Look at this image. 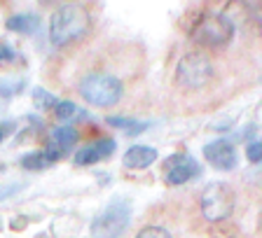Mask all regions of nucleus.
<instances>
[{"label":"nucleus","mask_w":262,"mask_h":238,"mask_svg":"<svg viewBox=\"0 0 262 238\" xmlns=\"http://www.w3.org/2000/svg\"><path fill=\"white\" fill-rule=\"evenodd\" d=\"M89 28H92V16H89L87 7L77 5V3H68V5H61L52 14L49 38H52V44L66 47V44L77 42V40L84 38L89 33Z\"/></svg>","instance_id":"nucleus-1"},{"label":"nucleus","mask_w":262,"mask_h":238,"mask_svg":"<svg viewBox=\"0 0 262 238\" xmlns=\"http://www.w3.org/2000/svg\"><path fill=\"white\" fill-rule=\"evenodd\" d=\"M192 40L204 47H223L234 35V23L227 14L220 12H202L190 26Z\"/></svg>","instance_id":"nucleus-2"},{"label":"nucleus","mask_w":262,"mask_h":238,"mask_svg":"<svg viewBox=\"0 0 262 238\" xmlns=\"http://www.w3.org/2000/svg\"><path fill=\"white\" fill-rule=\"evenodd\" d=\"M80 93L89 105L96 108H110V105L120 103L124 87L115 75H105V73H92L80 82Z\"/></svg>","instance_id":"nucleus-3"},{"label":"nucleus","mask_w":262,"mask_h":238,"mask_svg":"<svg viewBox=\"0 0 262 238\" xmlns=\"http://www.w3.org/2000/svg\"><path fill=\"white\" fill-rule=\"evenodd\" d=\"M199 206H202V215L208 222L213 224L225 222L234 212V192L223 182H213L204 189Z\"/></svg>","instance_id":"nucleus-4"},{"label":"nucleus","mask_w":262,"mask_h":238,"mask_svg":"<svg viewBox=\"0 0 262 238\" xmlns=\"http://www.w3.org/2000/svg\"><path fill=\"white\" fill-rule=\"evenodd\" d=\"M211 75L213 65L208 61V56H204L202 52H187L178 61V68H176V80L185 89H202L211 80Z\"/></svg>","instance_id":"nucleus-5"},{"label":"nucleus","mask_w":262,"mask_h":238,"mask_svg":"<svg viewBox=\"0 0 262 238\" xmlns=\"http://www.w3.org/2000/svg\"><path fill=\"white\" fill-rule=\"evenodd\" d=\"M131 220V208L126 203H110L92 224L94 238H120Z\"/></svg>","instance_id":"nucleus-6"},{"label":"nucleus","mask_w":262,"mask_h":238,"mask_svg":"<svg viewBox=\"0 0 262 238\" xmlns=\"http://www.w3.org/2000/svg\"><path fill=\"white\" fill-rule=\"evenodd\" d=\"M164 168H166L164 180H166V184H171V187H178V184L190 182V180L199 178V173H202V168H199L196 159L190 157V154H185V152H178V154L169 157L166 163H164Z\"/></svg>","instance_id":"nucleus-7"},{"label":"nucleus","mask_w":262,"mask_h":238,"mask_svg":"<svg viewBox=\"0 0 262 238\" xmlns=\"http://www.w3.org/2000/svg\"><path fill=\"white\" fill-rule=\"evenodd\" d=\"M204 157L206 161L211 163L213 168H218V171H232L236 166V150L234 145L225 138L220 140H213L204 147Z\"/></svg>","instance_id":"nucleus-8"},{"label":"nucleus","mask_w":262,"mask_h":238,"mask_svg":"<svg viewBox=\"0 0 262 238\" xmlns=\"http://www.w3.org/2000/svg\"><path fill=\"white\" fill-rule=\"evenodd\" d=\"M117 147V142L113 138H101L96 142H89L87 147L77 150L75 154V166H92V163H98V161H105Z\"/></svg>","instance_id":"nucleus-9"},{"label":"nucleus","mask_w":262,"mask_h":238,"mask_svg":"<svg viewBox=\"0 0 262 238\" xmlns=\"http://www.w3.org/2000/svg\"><path fill=\"white\" fill-rule=\"evenodd\" d=\"M155 159H157V150H155V147L134 145L126 150L122 163H124V168H129V171H143V168H147Z\"/></svg>","instance_id":"nucleus-10"},{"label":"nucleus","mask_w":262,"mask_h":238,"mask_svg":"<svg viewBox=\"0 0 262 238\" xmlns=\"http://www.w3.org/2000/svg\"><path fill=\"white\" fill-rule=\"evenodd\" d=\"M63 154H66V152L54 150V147H47V150L24 154V157H21V166L28 168V171H45V168H49L52 163L59 161V159H63Z\"/></svg>","instance_id":"nucleus-11"},{"label":"nucleus","mask_w":262,"mask_h":238,"mask_svg":"<svg viewBox=\"0 0 262 238\" xmlns=\"http://www.w3.org/2000/svg\"><path fill=\"white\" fill-rule=\"evenodd\" d=\"M75 142H77V131L71 129V126H61V129H54L49 133V147H54V150L66 152Z\"/></svg>","instance_id":"nucleus-12"},{"label":"nucleus","mask_w":262,"mask_h":238,"mask_svg":"<svg viewBox=\"0 0 262 238\" xmlns=\"http://www.w3.org/2000/svg\"><path fill=\"white\" fill-rule=\"evenodd\" d=\"M7 28L14 33H26V35H31V33H35L40 28V19L35 14H16V16H12V19H7Z\"/></svg>","instance_id":"nucleus-13"},{"label":"nucleus","mask_w":262,"mask_h":238,"mask_svg":"<svg viewBox=\"0 0 262 238\" xmlns=\"http://www.w3.org/2000/svg\"><path fill=\"white\" fill-rule=\"evenodd\" d=\"M108 124L115 129H124L129 135H138L147 129V122H136V119L129 117H108Z\"/></svg>","instance_id":"nucleus-14"},{"label":"nucleus","mask_w":262,"mask_h":238,"mask_svg":"<svg viewBox=\"0 0 262 238\" xmlns=\"http://www.w3.org/2000/svg\"><path fill=\"white\" fill-rule=\"evenodd\" d=\"M56 103H59V101L49 91H45V89H35V91H33V105L38 110H54Z\"/></svg>","instance_id":"nucleus-15"},{"label":"nucleus","mask_w":262,"mask_h":238,"mask_svg":"<svg viewBox=\"0 0 262 238\" xmlns=\"http://www.w3.org/2000/svg\"><path fill=\"white\" fill-rule=\"evenodd\" d=\"M77 112H80V110H77L75 103H71V101H59V103L54 105V114L61 122H68V119L77 117Z\"/></svg>","instance_id":"nucleus-16"},{"label":"nucleus","mask_w":262,"mask_h":238,"mask_svg":"<svg viewBox=\"0 0 262 238\" xmlns=\"http://www.w3.org/2000/svg\"><path fill=\"white\" fill-rule=\"evenodd\" d=\"M136 238H171V233L164 227H145L138 231Z\"/></svg>","instance_id":"nucleus-17"},{"label":"nucleus","mask_w":262,"mask_h":238,"mask_svg":"<svg viewBox=\"0 0 262 238\" xmlns=\"http://www.w3.org/2000/svg\"><path fill=\"white\" fill-rule=\"evenodd\" d=\"M246 157H248V161H253V163L260 161V142H251V145L246 147Z\"/></svg>","instance_id":"nucleus-18"},{"label":"nucleus","mask_w":262,"mask_h":238,"mask_svg":"<svg viewBox=\"0 0 262 238\" xmlns=\"http://www.w3.org/2000/svg\"><path fill=\"white\" fill-rule=\"evenodd\" d=\"M14 126H16L14 122H5V124H0V142L5 140L7 135H10L12 131H14Z\"/></svg>","instance_id":"nucleus-19"},{"label":"nucleus","mask_w":262,"mask_h":238,"mask_svg":"<svg viewBox=\"0 0 262 238\" xmlns=\"http://www.w3.org/2000/svg\"><path fill=\"white\" fill-rule=\"evenodd\" d=\"M0 61H14V52L7 44H0Z\"/></svg>","instance_id":"nucleus-20"},{"label":"nucleus","mask_w":262,"mask_h":238,"mask_svg":"<svg viewBox=\"0 0 262 238\" xmlns=\"http://www.w3.org/2000/svg\"><path fill=\"white\" fill-rule=\"evenodd\" d=\"M19 87H21V84H12V87H7V84H0V96H12V93H14Z\"/></svg>","instance_id":"nucleus-21"},{"label":"nucleus","mask_w":262,"mask_h":238,"mask_svg":"<svg viewBox=\"0 0 262 238\" xmlns=\"http://www.w3.org/2000/svg\"><path fill=\"white\" fill-rule=\"evenodd\" d=\"M10 194H14V187H12V189H3V187H0V199H3V196H10Z\"/></svg>","instance_id":"nucleus-22"}]
</instances>
